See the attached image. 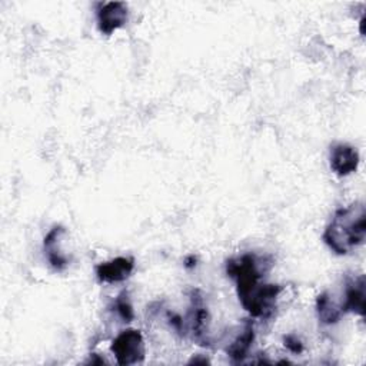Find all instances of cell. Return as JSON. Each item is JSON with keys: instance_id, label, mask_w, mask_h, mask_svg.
Instances as JSON below:
<instances>
[{"instance_id": "11", "label": "cell", "mask_w": 366, "mask_h": 366, "mask_svg": "<svg viewBox=\"0 0 366 366\" xmlns=\"http://www.w3.org/2000/svg\"><path fill=\"white\" fill-rule=\"evenodd\" d=\"M316 312L317 317L323 325H333L340 320L343 316L340 302H336L333 299V295L329 292H323L316 299Z\"/></svg>"}, {"instance_id": "9", "label": "cell", "mask_w": 366, "mask_h": 366, "mask_svg": "<svg viewBox=\"0 0 366 366\" xmlns=\"http://www.w3.org/2000/svg\"><path fill=\"white\" fill-rule=\"evenodd\" d=\"M66 233V229L63 226H53L49 233L44 237L43 247H44V254L49 262V264L56 270V272H63L69 263L70 259L67 254L61 252V236Z\"/></svg>"}, {"instance_id": "12", "label": "cell", "mask_w": 366, "mask_h": 366, "mask_svg": "<svg viewBox=\"0 0 366 366\" xmlns=\"http://www.w3.org/2000/svg\"><path fill=\"white\" fill-rule=\"evenodd\" d=\"M114 309H116V313L119 315V317L123 322H132V319L134 317L133 306H132L126 292H123L117 296V299L114 300Z\"/></svg>"}, {"instance_id": "2", "label": "cell", "mask_w": 366, "mask_h": 366, "mask_svg": "<svg viewBox=\"0 0 366 366\" xmlns=\"http://www.w3.org/2000/svg\"><path fill=\"white\" fill-rule=\"evenodd\" d=\"M282 292L280 285L257 282L247 290L237 293L243 309L254 319H270L277 307V297Z\"/></svg>"}, {"instance_id": "13", "label": "cell", "mask_w": 366, "mask_h": 366, "mask_svg": "<svg viewBox=\"0 0 366 366\" xmlns=\"http://www.w3.org/2000/svg\"><path fill=\"white\" fill-rule=\"evenodd\" d=\"M283 342H285V346L293 352V353H302L303 352V343L297 339V336L295 335H287L283 337Z\"/></svg>"}, {"instance_id": "6", "label": "cell", "mask_w": 366, "mask_h": 366, "mask_svg": "<svg viewBox=\"0 0 366 366\" xmlns=\"http://www.w3.org/2000/svg\"><path fill=\"white\" fill-rule=\"evenodd\" d=\"M134 269V259L129 256H119L104 263H99L94 269L96 277L102 283H119L130 277Z\"/></svg>"}, {"instance_id": "5", "label": "cell", "mask_w": 366, "mask_h": 366, "mask_svg": "<svg viewBox=\"0 0 366 366\" xmlns=\"http://www.w3.org/2000/svg\"><path fill=\"white\" fill-rule=\"evenodd\" d=\"M127 6L123 1H109V3H100L96 19H97V27L102 34H112L124 23L127 21Z\"/></svg>"}, {"instance_id": "3", "label": "cell", "mask_w": 366, "mask_h": 366, "mask_svg": "<svg viewBox=\"0 0 366 366\" xmlns=\"http://www.w3.org/2000/svg\"><path fill=\"white\" fill-rule=\"evenodd\" d=\"M110 350L116 357V362L122 366L137 365L143 362L146 355V346L142 332L137 329L122 330L113 339Z\"/></svg>"}, {"instance_id": "8", "label": "cell", "mask_w": 366, "mask_h": 366, "mask_svg": "<svg viewBox=\"0 0 366 366\" xmlns=\"http://www.w3.org/2000/svg\"><path fill=\"white\" fill-rule=\"evenodd\" d=\"M359 166L357 150L347 143H335L330 147V167L337 176H347Z\"/></svg>"}, {"instance_id": "1", "label": "cell", "mask_w": 366, "mask_h": 366, "mask_svg": "<svg viewBox=\"0 0 366 366\" xmlns=\"http://www.w3.org/2000/svg\"><path fill=\"white\" fill-rule=\"evenodd\" d=\"M322 237L326 246L340 256L357 249L366 237L365 203L356 202L336 210Z\"/></svg>"}, {"instance_id": "7", "label": "cell", "mask_w": 366, "mask_h": 366, "mask_svg": "<svg viewBox=\"0 0 366 366\" xmlns=\"http://www.w3.org/2000/svg\"><path fill=\"white\" fill-rule=\"evenodd\" d=\"M365 276H350L346 277L343 289V300L340 307L343 315L350 312L359 316H365Z\"/></svg>"}, {"instance_id": "10", "label": "cell", "mask_w": 366, "mask_h": 366, "mask_svg": "<svg viewBox=\"0 0 366 366\" xmlns=\"http://www.w3.org/2000/svg\"><path fill=\"white\" fill-rule=\"evenodd\" d=\"M254 340V329H253V322L250 319H244L242 326L239 327L237 333L234 337L227 343L224 347L227 356L233 362H244V359L249 356L250 347Z\"/></svg>"}, {"instance_id": "4", "label": "cell", "mask_w": 366, "mask_h": 366, "mask_svg": "<svg viewBox=\"0 0 366 366\" xmlns=\"http://www.w3.org/2000/svg\"><path fill=\"white\" fill-rule=\"evenodd\" d=\"M186 322V330L192 335V339L203 347H210L212 339L209 336V312L199 289H193L190 293V310Z\"/></svg>"}]
</instances>
